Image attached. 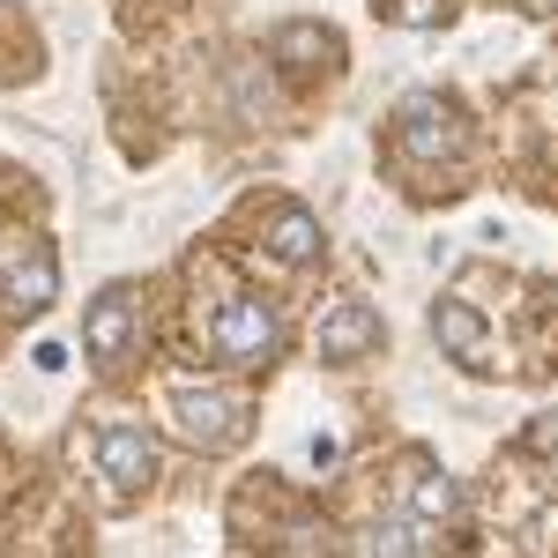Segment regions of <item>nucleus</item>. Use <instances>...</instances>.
<instances>
[{
    "mask_svg": "<svg viewBox=\"0 0 558 558\" xmlns=\"http://www.w3.org/2000/svg\"><path fill=\"white\" fill-rule=\"evenodd\" d=\"M172 417L186 439H202V447H231L239 432H246V402L231 395V387H179Z\"/></svg>",
    "mask_w": 558,
    "mask_h": 558,
    "instance_id": "f257e3e1",
    "label": "nucleus"
},
{
    "mask_svg": "<svg viewBox=\"0 0 558 558\" xmlns=\"http://www.w3.org/2000/svg\"><path fill=\"white\" fill-rule=\"evenodd\" d=\"M209 343L223 350V357H246V365H254V357H276V313L260 299H223Z\"/></svg>",
    "mask_w": 558,
    "mask_h": 558,
    "instance_id": "f03ea898",
    "label": "nucleus"
},
{
    "mask_svg": "<svg viewBox=\"0 0 558 558\" xmlns=\"http://www.w3.org/2000/svg\"><path fill=\"white\" fill-rule=\"evenodd\" d=\"M97 462H105V476H112V492H120V499H134V492L157 476V447H149L134 425H112L105 439H97Z\"/></svg>",
    "mask_w": 558,
    "mask_h": 558,
    "instance_id": "7ed1b4c3",
    "label": "nucleus"
},
{
    "mask_svg": "<svg viewBox=\"0 0 558 558\" xmlns=\"http://www.w3.org/2000/svg\"><path fill=\"white\" fill-rule=\"evenodd\" d=\"M380 343V320H373V305L343 299L328 320H320V357H357V350Z\"/></svg>",
    "mask_w": 558,
    "mask_h": 558,
    "instance_id": "20e7f679",
    "label": "nucleus"
},
{
    "mask_svg": "<svg viewBox=\"0 0 558 558\" xmlns=\"http://www.w3.org/2000/svg\"><path fill=\"white\" fill-rule=\"evenodd\" d=\"M128 320H134V291H105V299L89 305V350L97 357H120V343H128Z\"/></svg>",
    "mask_w": 558,
    "mask_h": 558,
    "instance_id": "39448f33",
    "label": "nucleus"
},
{
    "mask_svg": "<svg viewBox=\"0 0 558 558\" xmlns=\"http://www.w3.org/2000/svg\"><path fill=\"white\" fill-rule=\"evenodd\" d=\"M417 544H425V529L410 521V507L373 514V529H365V558H417Z\"/></svg>",
    "mask_w": 558,
    "mask_h": 558,
    "instance_id": "423d86ee",
    "label": "nucleus"
},
{
    "mask_svg": "<svg viewBox=\"0 0 558 558\" xmlns=\"http://www.w3.org/2000/svg\"><path fill=\"white\" fill-rule=\"evenodd\" d=\"M432 336L454 350L462 365H484V320H476L470 305H439V313H432Z\"/></svg>",
    "mask_w": 558,
    "mask_h": 558,
    "instance_id": "0eeeda50",
    "label": "nucleus"
},
{
    "mask_svg": "<svg viewBox=\"0 0 558 558\" xmlns=\"http://www.w3.org/2000/svg\"><path fill=\"white\" fill-rule=\"evenodd\" d=\"M410 521H417V529L454 521V484H447L439 470H417V476H410Z\"/></svg>",
    "mask_w": 558,
    "mask_h": 558,
    "instance_id": "6e6552de",
    "label": "nucleus"
},
{
    "mask_svg": "<svg viewBox=\"0 0 558 558\" xmlns=\"http://www.w3.org/2000/svg\"><path fill=\"white\" fill-rule=\"evenodd\" d=\"M268 239H276V254H283V260H313V254H320V223H313L305 209H283V223H276Z\"/></svg>",
    "mask_w": 558,
    "mask_h": 558,
    "instance_id": "1a4fd4ad",
    "label": "nucleus"
},
{
    "mask_svg": "<svg viewBox=\"0 0 558 558\" xmlns=\"http://www.w3.org/2000/svg\"><path fill=\"white\" fill-rule=\"evenodd\" d=\"M52 299V260H31V268H23V260H15V276H8V305H31V313H38V305Z\"/></svg>",
    "mask_w": 558,
    "mask_h": 558,
    "instance_id": "9d476101",
    "label": "nucleus"
}]
</instances>
